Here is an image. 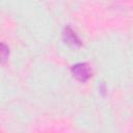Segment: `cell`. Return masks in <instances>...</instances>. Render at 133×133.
<instances>
[{
	"instance_id": "1",
	"label": "cell",
	"mask_w": 133,
	"mask_h": 133,
	"mask_svg": "<svg viewBox=\"0 0 133 133\" xmlns=\"http://www.w3.org/2000/svg\"><path fill=\"white\" fill-rule=\"evenodd\" d=\"M71 73L77 81L82 82V83L89 80V78L92 76L91 68L87 62H79V63L72 65Z\"/></svg>"
},
{
	"instance_id": "2",
	"label": "cell",
	"mask_w": 133,
	"mask_h": 133,
	"mask_svg": "<svg viewBox=\"0 0 133 133\" xmlns=\"http://www.w3.org/2000/svg\"><path fill=\"white\" fill-rule=\"evenodd\" d=\"M62 39L68 46L72 48H80L82 46L81 39L78 37V35L75 33V31L70 26L64 27L62 31Z\"/></svg>"
},
{
	"instance_id": "3",
	"label": "cell",
	"mask_w": 133,
	"mask_h": 133,
	"mask_svg": "<svg viewBox=\"0 0 133 133\" xmlns=\"http://www.w3.org/2000/svg\"><path fill=\"white\" fill-rule=\"evenodd\" d=\"M9 57V48L5 44H0V63H5Z\"/></svg>"
}]
</instances>
